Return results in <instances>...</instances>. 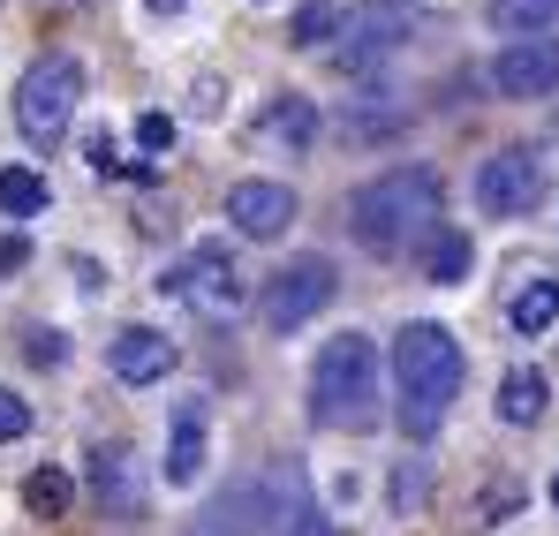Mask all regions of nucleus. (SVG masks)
Here are the masks:
<instances>
[{
  "label": "nucleus",
  "instance_id": "19",
  "mask_svg": "<svg viewBox=\"0 0 559 536\" xmlns=\"http://www.w3.org/2000/svg\"><path fill=\"white\" fill-rule=\"evenodd\" d=\"M559 325V279H530L514 295V333H552Z\"/></svg>",
  "mask_w": 559,
  "mask_h": 536
},
{
  "label": "nucleus",
  "instance_id": "25",
  "mask_svg": "<svg viewBox=\"0 0 559 536\" xmlns=\"http://www.w3.org/2000/svg\"><path fill=\"white\" fill-rule=\"evenodd\" d=\"M23 265H31V242H23V235H8V242H0V279H15Z\"/></svg>",
  "mask_w": 559,
  "mask_h": 536
},
{
  "label": "nucleus",
  "instance_id": "24",
  "mask_svg": "<svg viewBox=\"0 0 559 536\" xmlns=\"http://www.w3.org/2000/svg\"><path fill=\"white\" fill-rule=\"evenodd\" d=\"M23 431H31V408H23V401L0 385V439H23Z\"/></svg>",
  "mask_w": 559,
  "mask_h": 536
},
{
  "label": "nucleus",
  "instance_id": "15",
  "mask_svg": "<svg viewBox=\"0 0 559 536\" xmlns=\"http://www.w3.org/2000/svg\"><path fill=\"white\" fill-rule=\"evenodd\" d=\"M468 258H476V250H468L462 227H431V235H424V279H431V287L468 279Z\"/></svg>",
  "mask_w": 559,
  "mask_h": 536
},
{
  "label": "nucleus",
  "instance_id": "8",
  "mask_svg": "<svg viewBox=\"0 0 559 536\" xmlns=\"http://www.w3.org/2000/svg\"><path fill=\"white\" fill-rule=\"evenodd\" d=\"M537 196H545L537 152H491V159L476 167V204H484L491 219H522V212H537Z\"/></svg>",
  "mask_w": 559,
  "mask_h": 536
},
{
  "label": "nucleus",
  "instance_id": "1",
  "mask_svg": "<svg viewBox=\"0 0 559 536\" xmlns=\"http://www.w3.org/2000/svg\"><path fill=\"white\" fill-rule=\"evenodd\" d=\"M462 378H468V356H462V341H454L447 325L416 318V325H401V333H393V393H401V431H408L416 446H424V439H439V416L454 408Z\"/></svg>",
  "mask_w": 559,
  "mask_h": 536
},
{
  "label": "nucleus",
  "instance_id": "27",
  "mask_svg": "<svg viewBox=\"0 0 559 536\" xmlns=\"http://www.w3.org/2000/svg\"><path fill=\"white\" fill-rule=\"evenodd\" d=\"M552 507H559V468H552Z\"/></svg>",
  "mask_w": 559,
  "mask_h": 536
},
{
  "label": "nucleus",
  "instance_id": "9",
  "mask_svg": "<svg viewBox=\"0 0 559 536\" xmlns=\"http://www.w3.org/2000/svg\"><path fill=\"white\" fill-rule=\"evenodd\" d=\"M227 227L250 242H280L295 227V189L287 181H235L227 189Z\"/></svg>",
  "mask_w": 559,
  "mask_h": 536
},
{
  "label": "nucleus",
  "instance_id": "16",
  "mask_svg": "<svg viewBox=\"0 0 559 536\" xmlns=\"http://www.w3.org/2000/svg\"><path fill=\"white\" fill-rule=\"evenodd\" d=\"M197 468H204V408L189 401L175 416V439H167V484H197Z\"/></svg>",
  "mask_w": 559,
  "mask_h": 536
},
{
  "label": "nucleus",
  "instance_id": "23",
  "mask_svg": "<svg viewBox=\"0 0 559 536\" xmlns=\"http://www.w3.org/2000/svg\"><path fill=\"white\" fill-rule=\"evenodd\" d=\"M23 356H31V362H61V356H69V341H61L53 325H31V333H23Z\"/></svg>",
  "mask_w": 559,
  "mask_h": 536
},
{
  "label": "nucleus",
  "instance_id": "2",
  "mask_svg": "<svg viewBox=\"0 0 559 536\" xmlns=\"http://www.w3.org/2000/svg\"><path fill=\"white\" fill-rule=\"evenodd\" d=\"M439 175L431 167H393V175L364 181L356 196H348V235L378 250V258H393V250H408L416 235H431L439 227Z\"/></svg>",
  "mask_w": 559,
  "mask_h": 536
},
{
  "label": "nucleus",
  "instance_id": "6",
  "mask_svg": "<svg viewBox=\"0 0 559 536\" xmlns=\"http://www.w3.org/2000/svg\"><path fill=\"white\" fill-rule=\"evenodd\" d=\"M159 295L197 302L204 318H235V310L250 302V287H242V272H235V250H227V242H197L182 265L159 272Z\"/></svg>",
  "mask_w": 559,
  "mask_h": 536
},
{
  "label": "nucleus",
  "instance_id": "21",
  "mask_svg": "<svg viewBox=\"0 0 559 536\" xmlns=\"http://www.w3.org/2000/svg\"><path fill=\"white\" fill-rule=\"evenodd\" d=\"M491 15L507 31H545V23H559V0H491Z\"/></svg>",
  "mask_w": 559,
  "mask_h": 536
},
{
  "label": "nucleus",
  "instance_id": "4",
  "mask_svg": "<svg viewBox=\"0 0 559 536\" xmlns=\"http://www.w3.org/2000/svg\"><path fill=\"white\" fill-rule=\"evenodd\" d=\"M76 106H84V61H76V53H38V61L15 76V129H23L31 152H53V144L69 136Z\"/></svg>",
  "mask_w": 559,
  "mask_h": 536
},
{
  "label": "nucleus",
  "instance_id": "14",
  "mask_svg": "<svg viewBox=\"0 0 559 536\" xmlns=\"http://www.w3.org/2000/svg\"><path fill=\"white\" fill-rule=\"evenodd\" d=\"M545 401H552V378H545V370H530V362H522V370H507V378H499V424H537V416H545Z\"/></svg>",
  "mask_w": 559,
  "mask_h": 536
},
{
  "label": "nucleus",
  "instance_id": "13",
  "mask_svg": "<svg viewBox=\"0 0 559 536\" xmlns=\"http://www.w3.org/2000/svg\"><path fill=\"white\" fill-rule=\"evenodd\" d=\"M258 129H265L273 144H287V152H318V106H310V98H295V91L273 98V106L258 114Z\"/></svg>",
  "mask_w": 559,
  "mask_h": 536
},
{
  "label": "nucleus",
  "instance_id": "5",
  "mask_svg": "<svg viewBox=\"0 0 559 536\" xmlns=\"http://www.w3.org/2000/svg\"><path fill=\"white\" fill-rule=\"evenodd\" d=\"M416 31H431V15H424V8H408V0L348 8V15H341V31H333V61H341L348 76H371V61H385L393 46H408Z\"/></svg>",
  "mask_w": 559,
  "mask_h": 536
},
{
  "label": "nucleus",
  "instance_id": "18",
  "mask_svg": "<svg viewBox=\"0 0 559 536\" xmlns=\"http://www.w3.org/2000/svg\"><path fill=\"white\" fill-rule=\"evenodd\" d=\"M46 196H53V189H46L38 167H0V212H8V219H38Z\"/></svg>",
  "mask_w": 559,
  "mask_h": 536
},
{
  "label": "nucleus",
  "instance_id": "20",
  "mask_svg": "<svg viewBox=\"0 0 559 536\" xmlns=\"http://www.w3.org/2000/svg\"><path fill=\"white\" fill-rule=\"evenodd\" d=\"M333 31H341V8H333V0H302V8H295V31H287V38H295V46L310 53V46H333Z\"/></svg>",
  "mask_w": 559,
  "mask_h": 536
},
{
  "label": "nucleus",
  "instance_id": "17",
  "mask_svg": "<svg viewBox=\"0 0 559 536\" xmlns=\"http://www.w3.org/2000/svg\"><path fill=\"white\" fill-rule=\"evenodd\" d=\"M23 507H31L38 522H61V514L76 507V476H69V468H31V476H23Z\"/></svg>",
  "mask_w": 559,
  "mask_h": 536
},
{
  "label": "nucleus",
  "instance_id": "12",
  "mask_svg": "<svg viewBox=\"0 0 559 536\" xmlns=\"http://www.w3.org/2000/svg\"><path fill=\"white\" fill-rule=\"evenodd\" d=\"M106 370H114L121 385H152V378L175 370V341H167L159 325H121L114 348H106Z\"/></svg>",
  "mask_w": 559,
  "mask_h": 536
},
{
  "label": "nucleus",
  "instance_id": "26",
  "mask_svg": "<svg viewBox=\"0 0 559 536\" xmlns=\"http://www.w3.org/2000/svg\"><path fill=\"white\" fill-rule=\"evenodd\" d=\"M144 8H152V15H182L189 0H144Z\"/></svg>",
  "mask_w": 559,
  "mask_h": 536
},
{
  "label": "nucleus",
  "instance_id": "7",
  "mask_svg": "<svg viewBox=\"0 0 559 536\" xmlns=\"http://www.w3.org/2000/svg\"><path fill=\"white\" fill-rule=\"evenodd\" d=\"M333 295H341V272L325 265V258H295V265H280L273 279H265V295H258V325H265V333H302Z\"/></svg>",
  "mask_w": 559,
  "mask_h": 536
},
{
  "label": "nucleus",
  "instance_id": "11",
  "mask_svg": "<svg viewBox=\"0 0 559 536\" xmlns=\"http://www.w3.org/2000/svg\"><path fill=\"white\" fill-rule=\"evenodd\" d=\"M92 499H98V514H114V522L144 514V476H136V453L121 446V439L92 446Z\"/></svg>",
  "mask_w": 559,
  "mask_h": 536
},
{
  "label": "nucleus",
  "instance_id": "3",
  "mask_svg": "<svg viewBox=\"0 0 559 536\" xmlns=\"http://www.w3.org/2000/svg\"><path fill=\"white\" fill-rule=\"evenodd\" d=\"M310 416L325 431H371L378 424V348L371 333H333L310 362Z\"/></svg>",
  "mask_w": 559,
  "mask_h": 536
},
{
  "label": "nucleus",
  "instance_id": "10",
  "mask_svg": "<svg viewBox=\"0 0 559 536\" xmlns=\"http://www.w3.org/2000/svg\"><path fill=\"white\" fill-rule=\"evenodd\" d=\"M491 91L499 98H545L559 91V38H522L491 61Z\"/></svg>",
  "mask_w": 559,
  "mask_h": 536
},
{
  "label": "nucleus",
  "instance_id": "22",
  "mask_svg": "<svg viewBox=\"0 0 559 536\" xmlns=\"http://www.w3.org/2000/svg\"><path fill=\"white\" fill-rule=\"evenodd\" d=\"M136 144L144 152H175V114H136Z\"/></svg>",
  "mask_w": 559,
  "mask_h": 536
}]
</instances>
